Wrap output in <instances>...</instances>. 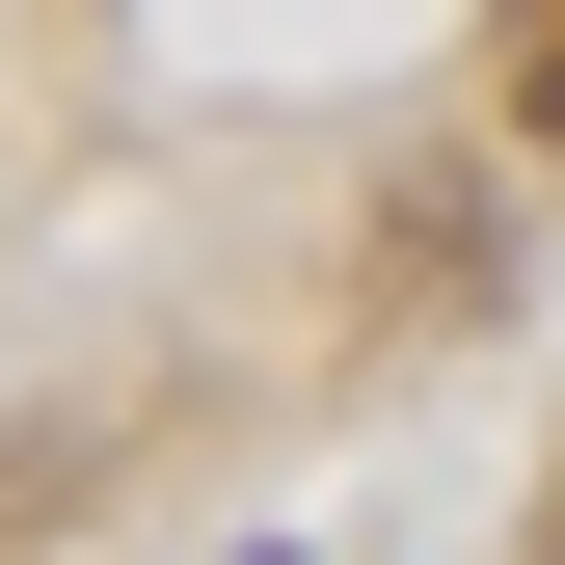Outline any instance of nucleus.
Segmentation results:
<instances>
[{"label":"nucleus","instance_id":"nucleus-1","mask_svg":"<svg viewBox=\"0 0 565 565\" xmlns=\"http://www.w3.org/2000/svg\"><path fill=\"white\" fill-rule=\"evenodd\" d=\"M484 108H512V135H565V0H484Z\"/></svg>","mask_w":565,"mask_h":565}]
</instances>
